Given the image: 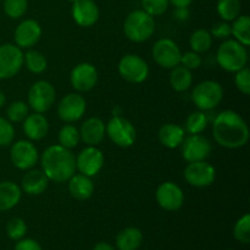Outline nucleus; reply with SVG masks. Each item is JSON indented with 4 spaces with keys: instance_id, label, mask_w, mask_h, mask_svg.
Masks as SVG:
<instances>
[{
    "instance_id": "obj_1",
    "label": "nucleus",
    "mask_w": 250,
    "mask_h": 250,
    "mask_svg": "<svg viewBox=\"0 0 250 250\" xmlns=\"http://www.w3.org/2000/svg\"><path fill=\"white\" fill-rule=\"evenodd\" d=\"M212 136L219 146L239 149L247 146L250 137L246 120L233 110H224L212 120Z\"/></svg>"
},
{
    "instance_id": "obj_2",
    "label": "nucleus",
    "mask_w": 250,
    "mask_h": 250,
    "mask_svg": "<svg viewBox=\"0 0 250 250\" xmlns=\"http://www.w3.org/2000/svg\"><path fill=\"white\" fill-rule=\"evenodd\" d=\"M41 166L49 181L62 183L76 173V158L70 149L55 144L43 151Z\"/></svg>"
},
{
    "instance_id": "obj_3",
    "label": "nucleus",
    "mask_w": 250,
    "mask_h": 250,
    "mask_svg": "<svg viewBox=\"0 0 250 250\" xmlns=\"http://www.w3.org/2000/svg\"><path fill=\"white\" fill-rule=\"evenodd\" d=\"M216 61L222 70L227 72H237L248 63L247 46L236 39H226L220 44L216 51Z\"/></svg>"
},
{
    "instance_id": "obj_4",
    "label": "nucleus",
    "mask_w": 250,
    "mask_h": 250,
    "mask_svg": "<svg viewBox=\"0 0 250 250\" xmlns=\"http://www.w3.org/2000/svg\"><path fill=\"white\" fill-rule=\"evenodd\" d=\"M155 20L144 10H134L124 22L125 36L134 43L149 41L155 32Z\"/></svg>"
},
{
    "instance_id": "obj_5",
    "label": "nucleus",
    "mask_w": 250,
    "mask_h": 250,
    "mask_svg": "<svg viewBox=\"0 0 250 250\" xmlns=\"http://www.w3.org/2000/svg\"><path fill=\"white\" fill-rule=\"evenodd\" d=\"M224 99V88L219 82L212 80L198 83L192 90V100L198 110L210 111L220 105Z\"/></svg>"
},
{
    "instance_id": "obj_6",
    "label": "nucleus",
    "mask_w": 250,
    "mask_h": 250,
    "mask_svg": "<svg viewBox=\"0 0 250 250\" xmlns=\"http://www.w3.org/2000/svg\"><path fill=\"white\" fill-rule=\"evenodd\" d=\"M105 133L110 141L120 148H129L133 146L137 138V131L133 124L119 115L111 117L105 125Z\"/></svg>"
},
{
    "instance_id": "obj_7",
    "label": "nucleus",
    "mask_w": 250,
    "mask_h": 250,
    "mask_svg": "<svg viewBox=\"0 0 250 250\" xmlns=\"http://www.w3.org/2000/svg\"><path fill=\"white\" fill-rule=\"evenodd\" d=\"M55 88L48 81H37L31 85L27 95V104L34 112L44 114L54 105L55 102Z\"/></svg>"
},
{
    "instance_id": "obj_8",
    "label": "nucleus",
    "mask_w": 250,
    "mask_h": 250,
    "mask_svg": "<svg viewBox=\"0 0 250 250\" xmlns=\"http://www.w3.org/2000/svg\"><path fill=\"white\" fill-rule=\"evenodd\" d=\"M120 76L125 81L134 84L143 83L149 76V66L143 58L137 54H126L117 65Z\"/></svg>"
},
{
    "instance_id": "obj_9",
    "label": "nucleus",
    "mask_w": 250,
    "mask_h": 250,
    "mask_svg": "<svg viewBox=\"0 0 250 250\" xmlns=\"http://www.w3.org/2000/svg\"><path fill=\"white\" fill-rule=\"evenodd\" d=\"M23 66V51L16 44L0 45V80L15 77Z\"/></svg>"
},
{
    "instance_id": "obj_10",
    "label": "nucleus",
    "mask_w": 250,
    "mask_h": 250,
    "mask_svg": "<svg viewBox=\"0 0 250 250\" xmlns=\"http://www.w3.org/2000/svg\"><path fill=\"white\" fill-rule=\"evenodd\" d=\"M180 146L182 158L187 163L207 160L212 150L210 141L202 134H189L185 137Z\"/></svg>"
},
{
    "instance_id": "obj_11",
    "label": "nucleus",
    "mask_w": 250,
    "mask_h": 250,
    "mask_svg": "<svg viewBox=\"0 0 250 250\" xmlns=\"http://www.w3.org/2000/svg\"><path fill=\"white\" fill-rule=\"evenodd\" d=\"M153 59L160 67L171 68L176 67L181 62V49L170 38H161L154 43L153 49H151Z\"/></svg>"
},
{
    "instance_id": "obj_12",
    "label": "nucleus",
    "mask_w": 250,
    "mask_h": 250,
    "mask_svg": "<svg viewBox=\"0 0 250 250\" xmlns=\"http://www.w3.org/2000/svg\"><path fill=\"white\" fill-rule=\"evenodd\" d=\"M38 159V149L32 142L22 139L12 143L10 149V160L16 168L22 171L31 170L36 166Z\"/></svg>"
},
{
    "instance_id": "obj_13",
    "label": "nucleus",
    "mask_w": 250,
    "mask_h": 250,
    "mask_svg": "<svg viewBox=\"0 0 250 250\" xmlns=\"http://www.w3.org/2000/svg\"><path fill=\"white\" fill-rule=\"evenodd\" d=\"M183 176L186 182L192 187L205 188L215 182L216 170L208 161H195V163H188Z\"/></svg>"
},
{
    "instance_id": "obj_14",
    "label": "nucleus",
    "mask_w": 250,
    "mask_h": 250,
    "mask_svg": "<svg viewBox=\"0 0 250 250\" xmlns=\"http://www.w3.org/2000/svg\"><path fill=\"white\" fill-rule=\"evenodd\" d=\"M104 154L97 146H87L76 156V170L82 175L92 178L97 176L104 167Z\"/></svg>"
},
{
    "instance_id": "obj_15",
    "label": "nucleus",
    "mask_w": 250,
    "mask_h": 250,
    "mask_svg": "<svg viewBox=\"0 0 250 250\" xmlns=\"http://www.w3.org/2000/svg\"><path fill=\"white\" fill-rule=\"evenodd\" d=\"M156 203L166 211H177L185 203V193L175 182H164L155 192Z\"/></svg>"
},
{
    "instance_id": "obj_16",
    "label": "nucleus",
    "mask_w": 250,
    "mask_h": 250,
    "mask_svg": "<svg viewBox=\"0 0 250 250\" xmlns=\"http://www.w3.org/2000/svg\"><path fill=\"white\" fill-rule=\"evenodd\" d=\"M87 110V102L77 93H70L60 100L58 105V115L61 121L72 124L83 117Z\"/></svg>"
},
{
    "instance_id": "obj_17",
    "label": "nucleus",
    "mask_w": 250,
    "mask_h": 250,
    "mask_svg": "<svg viewBox=\"0 0 250 250\" xmlns=\"http://www.w3.org/2000/svg\"><path fill=\"white\" fill-rule=\"evenodd\" d=\"M71 85L77 92H89L97 85L98 70L90 62H81L70 73Z\"/></svg>"
},
{
    "instance_id": "obj_18",
    "label": "nucleus",
    "mask_w": 250,
    "mask_h": 250,
    "mask_svg": "<svg viewBox=\"0 0 250 250\" xmlns=\"http://www.w3.org/2000/svg\"><path fill=\"white\" fill-rule=\"evenodd\" d=\"M71 14L73 21L84 28L94 26L100 16L99 7L94 0H76L72 4Z\"/></svg>"
},
{
    "instance_id": "obj_19",
    "label": "nucleus",
    "mask_w": 250,
    "mask_h": 250,
    "mask_svg": "<svg viewBox=\"0 0 250 250\" xmlns=\"http://www.w3.org/2000/svg\"><path fill=\"white\" fill-rule=\"evenodd\" d=\"M42 37V27L36 20H23L16 27L14 33L15 43L21 49H31Z\"/></svg>"
},
{
    "instance_id": "obj_20",
    "label": "nucleus",
    "mask_w": 250,
    "mask_h": 250,
    "mask_svg": "<svg viewBox=\"0 0 250 250\" xmlns=\"http://www.w3.org/2000/svg\"><path fill=\"white\" fill-rule=\"evenodd\" d=\"M105 136V124L99 117H89L81 126V141L87 146H97L102 143Z\"/></svg>"
},
{
    "instance_id": "obj_21",
    "label": "nucleus",
    "mask_w": 250,
    "mask_h": 250,
    "mask_svg": "<svg viewBox=\"0 0 250 250\" xmlns=\"http://www.w3.org/2000/svg\"><path fill=\"white\" fill-rule=\"evenodd\" d=\"M49 121L41 112L28 114L23 120V133L31 141H41L48 134Z\"/></svg>"
},
{
    "instance_id": "obj_22",
    "label": "nucleus",
    "mask_w": 250,
    "mask_h": 250,
    "mask_svg": "<svg viewBox=\"0 0 250 250\" xmlns=\"http://www.w3.org/2000/svg\"><path fill=\"white\" fill-rule=\"evenodd\" d=\"M49 178L42 170H28L21 181V189L28 195H39L45 192Z\"/></svg>"
},
{
    "instance_id": "obj_23",
    "label": "nucleus",
    "mask_w": 250,
    "mask_h": 250,
    "mask_svg": "<svg viewBox=\"0 0 250 250\" xmlns=\"http://www.w3.org/2000/svg\"><path fill=\"white\" fill-rule=\"evenodd\" d=\"M186 131L177 124H165L160 127L158 133L159 142L167 149H176L182 144Z\"/></svg>"
},
{
    "instance_id": "obj_24",
    "label": "nucleus",
    "mask_w": 250,
    "mask_h": 250,
    "mask_svg": "<svg viewBox=\"0 0 250 250\" xmlns=\"http://www.w3.org/2000/svg\"><path fill=\"white\" fill-rule=\"evenodd\" d=\"M68 192L77 200H88L94 193V183L90 177L77 173L68 180Z\"/></svg>"
},
{
    "instance_id": "obj_25",
    "label": "nucleus",
    "mask_w": 250,
    "mask_h": 250,
    "mask_svg": "<svg viewBox=\"0 0 250 250\" xmlns=\"http://www.w3.org/2000/svg\"><path fill=\"white\" fill-rule=\"evenodd\" d=\"M22 189L12 181L0 182V212L14 209L21 200Z\"/></svg>"
},
{
    "instance_id": "obj_26",
    "label": "nucleus",
    "mask_w": 250,
    "mask_h": 250,
    "mask_svg": "<svg viewBox=\"0 0 250 250\" xmlns=\"http://www.w3.org/2000/svg\"><path fill=\"white\" fill-rule=\"evenodd\" d=\"M143 242V233L137 227H126L116 237V248L119 250H138Z\"/></svg>"
},
{
    "instance_id": "obj_27",
    "label": "nucleus",
    "mask_w": 250,
    "mask_h": 250,
    "mask_svg": "<svg viewBox=\"0 0 250 250\" xmlns=\"http://www.w3.org/2000/svg\"><path fill=\"white\" fill-rule=\"evenodd\" d=\"M168 81H170V85L173 90H176L178 93L187 92L192 87L193 83L192 71L183 67L182 65L176 66V67L171 68Z\"/></svg>"
},
{
    "instance_id": "obj_28",
    "label": "nucleus",
    "mask_w": 250,
    "mask_h": 250,
    "mask_svg": "<svg viewBox=\"0 0 250 250\" xmlns=\"http://www.w3.org/2000/svg\"><path fill=\"white\" fill-rule=\"evenodd\" d=\"M232 36L244 46L250 45V19L248 15H239L231 24Z\"/></svg>"
},
{
    "instance_id": "obj_29",
    "label": "nucleus",
    "mask_w": 250,
    "mask_h": 250,
    "mask_svg": "<svg viewBox=\"0 0 250 250\" xmlns=\"http://www.w3.org/2000/svg\"><path fill=\"white\" fill-rule=\"evenodd\" d=\"M23 65H26L29 72L41 75L48 68V60L43 53L29 49L26 54H23Z\"/></svg>"
},
{
    "instance_id": "obj_30",
    "label": "nucleus",
    "mask_w": 250,
    "mask_h": 250,
    "mask_svg": "<svg viewBox=\"0 0 250 250\" xmlns=\"http://www.w3.org/2000/svg\"><path fill=\"white\" fill-rule=\"evenodd\" d=\"M241 0H217L216 11L221 20L232 22L241 15Z\"/></svg>"
},
{
    "instance_id": "obj_31",
    "label": "nucleus",
    "mask_w": 250,
    "mask_h": 250,
    "mask_svg": "<svg viewBox=\"0 0 250 250\" xmlns=\"http://www.w3.org/2000/svg\"><path fill=\"white\" fill-rule=\"evenodd\" d=\"M189 45L192 51L198 54L207 53L212 45V36L207 29H197L189 38Z\"/></svg>"
},
{
    "instance_id": "obj_32",
    "label": "nucleus",
    "mask_w": 250,
    "mask_h": 250,
    "mask_svg": "<svg viewBox=\"0 0 250 250\" xmlns=\"http://www.w3.org/2000/svg\"><path fill=\"white\" fill-rule=\"evenodd\" d=\"M58 141L59 144L61 146H63V148H67L70 150L76 148L81 141L80 129L71 124L63 125L60 128V131H59Z\"/></svg>"
},
{
    "instance_id": "obj_33",
    "label": "nucleus",
    "mask_w": 250,
    "mask_h": 250,
    "mask_svg": "<svg viewBox=\"0 0 250 250\" xmlns=\"http://www.w3.org/2000/svg\"><path fill=\"white\" fill-rule=\"evenodd\" d=\"M208 124H209V116L205 114V111L198 110L189 114V116L187 117L185 131L188 134H200L205 131Z\"/></svg>"
},
{
    "instance_id": "obj_34",
    "label": "nucleus",
    "mask_w": 250,
    "mask_h": 250,
    "mask_svg": "<svg viewBox=\"0 0 250 250\" xmlns=\"http://www.w3.org/2000/svg\"><path fill=\"white\" fill-rule=\"evenodd\" d=\"M233 237L239 243L248 244L250 242V215L244 214L237 220L233 227Z\"/></svg>"
},
{
    "instance_id": "obj_35",
    "label": "nucleus",
    "mask_w": 250,
    "mask_h": 250,
    "mask_svg": "<svg viewBox=\"0 0 250 250\" xmlns=\"http://www.w3.org/2000/svg\"><path fill=\"white\" fill-rule=\"evenodd\" d=\"M4 12L12 20L21 19L28 9V0H4Z\"/></svg>"
},
{
    "instance_id": "obj_36",
    "label": "nucleus",
    "mask_w": 250,
    "mask_h": 250,
    "mask_svg": "<svg viewBox=\"0 0 250 250\" xmlns=\"http://www.w3.org/2000/svg\"><path fill=\"white\" fill-rule=\"evenodd\" d=\"M28 110L29 106L27 103L22 100L12 102L6 110L7 120L10 122H23V120L28 116Z\"/></svg>"
},
{
    "instance_id": "obj_37",
    "label": "nucleus",
    "mask_w": 250,
    "mask_h": 250,
    "mask_svg": "<svg viewBox=\"0 0 250 250\" xmlns=\"http://www.w3.org/2000/svg\"><path fill=\"white\" fill-rule=\"evenodd\" d=\"M27 233L26 221L21 217H12L6 225V234L12 241H20L24 238Z\"/></svg>"
},
{
    "instance_id": "obj_38",
    "label": "nucleus",
    "mask_w": 250,
    "mask_h": 250,
    "mask_svg": "<svg viewBox=\"0 0 250 250\" xmlns=\"http://www.w3.org/2000/svg\"><path fill=\"white\" fill-rule=\"evenodd\" d=\"M168 5V0H142V10L153 17L165 14Z\"/></svg>"
},
{
    "instance_id": "obj_39",
    "label": "nucleus",
    "mask_w": 250,
    "mask_h": 250,
    "mask_svg": "<svg viewBox=\"0 0 250 250\" xmlns=\"http://www.w3.org/2000/svg\"><path fill=\"white\" fill-rule=\"evenodd\" d=\"M15 138V128L11 122L0 116V146H7L12 144Z\"/></svg>"
},
{
    "instance_id": "obj_40",
    "label": "nucleus",
    "mask_w": 250,
    "mask_h": 250,
    "mask_svg": "<svg viewBox=\"0 0 250 250\" xmlns=\"http://www.w3.org/2000/svg\"><path fill=\"white\" fill-rule=\"evenodd\" d=\"M234 84L244 95L250 94V70L247 66L234 72Z\"/></svg>"
},
{
    "instance_id": "obj_41",
    "label": "nucleus",
    "mask_w": 250,
    "mask_h": 250,
    "mask_svg": "<svg viewBox=\"0 0 250 250\" xmlns=\"http://www.w3.org/2000/svg\"><path fill=\"white\" fill-rule=\"evenodd\" d=\"M180 65H182L183 67L188 68L190 71L197 70L202 65V56H200V54L195 53V51H187V53L181 55Z\"/></svg>"
},
{
    "instance_id": "obj_42",
    "label": "nucleus",
    "mask_w": 250,
    "mask_h": 250,
    "mask_svg": "<svg viewBox=\"0 0 250 250\" xmlns=\"http://www.w3.org/2000/svg\"><path fill=\"white\" fill-rule=\"evenodd\" d=\"M211 36L215 37L217 39H222V41H226L229 39V37L232 36V31H231V24L226 21L222 22H217L212 26L211 28Z\"/></svg>"
},
{
    "instance_id": "obj_43",
    "label": "nucleus",
    "mask_w": 250,
    "mask_h": 250,
    "mask_svg": "<svg viewBox=\"0 0 250 250\" xmlns=\"http://www.w3.org/2000/svg\"><path fill=\"white\" fill-rule=\"evenodd\" d=\"M14 250H43L41 244L32 238H22L16 242Z\"/></svg>"
},
{
    "instance_id": "obj_44",
    "label": "nucleus",
    "mask_w": 250,
    "mask_h": 250,
    "mask_svg": "<svg viewBox=\"0 0 250 250\" xmlns=\"http://www.w3.org/2000/svg\"><path fill=\"white\" fill-rule=\"evenodd\" d=\"M190 16V12L188 7H176L175 19L180 22H186Z\"/></svg>"
},
{
    "instance_id": "obj_45",
    "label": "nucleus",
    "mask_w": 250,
    "mask_h": 250,
    "mask_svg": "<svg viewBox=\"0 0 250 250\" xmlns=\"http://www.w3.org/2000/svg\"><path fill=\"white\" fill-rule=\"evenodd\" d=\"M192 1L193 0H168V2L175 7H188Z\"/></svg>"
},
{
    "instance_id": "obj_46",
    "label": "nucleus",
    "mask_w": 250,
    "mask_h": 250,
    "mask_svg": "<svg viewBox=\"0 0 250 250\" xmlns=\"http://www.w3.org/2000/svg\"><path fill=\"white\" fill-rule=\"evenodd\" d=\"M93 250H115V248L107 242H99V243L95 244Z\"/></svg>"
},
{
    "instance_id": "obj_47",
    "label": "nucleus",
    "mask_w": 250,
    "mask_h": 250,
    "mask_svg": "<svg viewBox=\"0 0 250 250\" xmlns=\"http://www.w3.org/2000/svg\"><path fill=\"white\" fill-rule=\"evenodd\" d=\"M5 103H6V97H5L4 92H1V90H0V109L4 106Z\"/></svg>"
},
{
    "instance_id": "obj_48",
    "label": "nucleus",
    "mask_w": 250,
    "mask_h": 250,
    "mask_svg": "<svg viewBox=\"0 0 250 250\" xmlns=\"http://www.w3.org/2000/svg\"><path fill=\"white\" fill-rule=\"evenodd\" d=\"M68 1H70V2H71V4H73V2H75V1H76V0H68Z\"/></svg>"
},
{
    "instance_id": "obj_49",
    "label": "nucleus",
    "mask_w": 250,
    "mask_h": 250,
    "mask_svg": "<svg viewBox=\"0 0 250 250\" xmlns=\"http://www.w3.org/2000/svg\"><path fill=\"white\" fill-rule=\"evenodd\" d=\"M229 250H234V249H229Z\"/></svg>"
}]
</instances>
